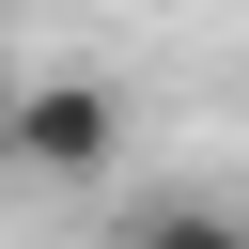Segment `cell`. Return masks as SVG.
I'll return each instance as SVG.
<instances>
[{
    "label": "cell",
    "instance_id": "cell-2",
    "mask_svg": "<svg viewBox=\"0 0 249 249\" xmlns=\"http://www.w3.org/2000/svg\"><path fill=\"white\" fill-rule=\"evenodd\" d=\"M124 249H249V218H233V202H140Z\"/></svg>",
    "mask_w": 249,
    "mask_h": 249
},
{
    "label": "cell",
    "instance_id": "cell-1",
    "mask_svg": "<svg viewBox=\"0 0 249 249\" xmlns=\"http://www.w3.org/2000/svg\"><path fill=\"white\" fill-rule=\"evenodd\" d=\"M0 171H31V187H109V171H124V93H109V78H31V93L0 109Z\"/></svg>",
    "mask_w": 249,
    "mask_h": 249
}]
</instances>
